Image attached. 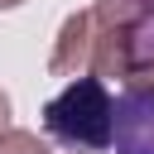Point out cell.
Masks as SVG:
<instances>
[{"label": "cell", "mask_w": 154, "mask_h": 154, "mask_svg": "<svg viewBox=\"0 0 154 154\" xmlns=\"http://www.w3.org/2000/svg\"><path fill=\"white\" fill-rule=\"evenodd\" d=\"M91 72L101 82H120V87H154V14L135 34L96 29Z\"/></svg>", "instance_id": "cell-2"}, {"label": "cell", "mask_w": 154, "mask_h": 154, "mask_svg": "<svg viewBox=\"0 0 154 154\" xmlns=\"http://www.w3.org/2000/svg\"><path fill=\"white\" fill-rule=\"evenodd\" d=\"M111 149L116 154H154V87H120Z\"/></svg>", "instance_id": "cell-3"}, {"label": "cell", "mask_w": 154, "mask_h": 154, "mask_svg": "<svg viewBox=\"0 0 154 154\" xmlns=\"http://www.w3.org/2000/svg\"><path fill=\"white\" fill-rule=\"evenodd\" d=\"M14 5H24V0H0V10H14Z\"/></svg>", "instance_id": "cell-7"}, {"label": "cell", "mask_w": 154, "mask_h": 154, "mask_svg": "<svg viewBox=\"0 0 154 154\" xmlns=\"http://www.w3.org/2000/svg\"><path fill=\"white\" fill-rule=\"evenodd\" d=\"M0 130H10V96L0 91Z\"/></svg>", "instance_id": "cell-6"}, {"label": "cell", "mask_w": 154, "mask_h": 154, "mask_svg": "<svg viewBox=\"0 0 154 154\" xmlns=\"http://www.w3.org/2000/svg\"><path fill=\"white\" fill-rule=\"evenodd\" d=\"M0 154H53V144H48V140H38L34 130L10 125V130H0Z\"/></svg>", "instance_id": "cell-5"}, {"label": "cell", "mask_w": 154, "mask_h": 154, "mask_svg": "<svg viewBox=\"0 0 154 154\" xmlns=\"http://www.w3.org/2000/svg\"><path fill=\"white\" fill-rule=\"evenodd\" d=\"M43 130L53 144L77 149V154H101L116 140V96L96 72L72 77L48 106H43Z\"/></svg>", "instance_id": "cell-1"}, {"label": "cell", "mask_w": 154, "mask_h": 154, "mask_svg": "<svg viewBox=\"0 0 154 154\" xmlns=\"http://www.w3.org/2000/svg\"><path fill=\"white\" fill-rule=\"evenodd\" d=\"M91 53H96V14L91 10H72L53 38V53H48V72L53 77H82L91 72Z\"/></svg>", "instance_id": "cell-4"}]
</instances>
